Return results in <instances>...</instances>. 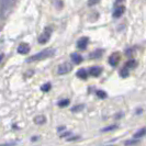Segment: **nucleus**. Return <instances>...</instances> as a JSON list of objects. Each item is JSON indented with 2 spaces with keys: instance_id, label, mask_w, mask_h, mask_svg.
<instances>
[{
  "instance_id": "nucleus-1",
  "label": "nucleus",
  "mask_w": 146,
  "mask_h": 146,
  "mask_svg": "<svg viewBox=\"0 0 146 146\" xmlns=\"http://www.w3.org/2000/svg\"><path fill=\"white\" fill-rule=\"evenodd\" d=\"M54 53H55V50H53V48H46V50H44V51L40 52V53H37L35 55H33V56H31L30 58H28V63H32V62H35V60H42V59H46L48 58V57H51L54 55Z\"/></svg>"
},
{
  "instance_id": "nucleus-2",
  "label": "nucleus",
  "mask_w": 146,
  "mask_h": 146,
  "mask_svg": "<svg viewBox=\"0 0 146 146\" xmlns=\"http://www.w3.org/2000/svg\"><path fill=\"white\" fill-rule=\"evenodd\" d=\"M52 35V29L50 27H46L45 29H44L43 33L40 35L38 37V43L40 44H45L48 40H50V37Z\"/></svg>"
},
{
  "instance_id": "nucleus-3",
  "label": "nucleus",
  "mask_w": 146,
  "mask_h": 146,
  "mask_svg": "<svg viewBox=\"0 0 146 146\" xmlns=\"http://www.w3.org/2000/svg\"><path fill=\"white\" fill-rule=\"evenodd\" d=\"M72 70V65L69 64V63H63L62 65L58 66V70H57V73L59 75H65V74L69 73Z\"/></svg>"
},
{
  "instance_id": "nucleus-4",
  "label": "nucleus",
  "mask_w": 146,
  "mask_h": 146,
  "mask_svg": "<svg viewBox=\"0 0 146 146\" xmlns=\"http://www.w3.org/2000/svg\"><path fill=\"white\" fill-rule=\"evenodd\" d=\"M120 59H121L120 54H119V53H113V54L110 56L109 64L111 66H117V64H119V62H120Z\"/></svg>"
},
{
  "instance_id": "nucleus-5",
  "label": "nucleus",
  "mask_w": 146,
  "mask_h": 146,
  "mask_svg": "<svg viewBox=\"0 0 146 146\" xmlns=\"http://www.w3.org/2000/svg\"><path fill=\"white\" fill-rule=\"evenodd\" d=\"M88 42H89V38H88V37H86V36L80 37V38L78 40V42H77V47L80 48V50H85V48L87 47Z\"/></svg>"
},
{
  "instance_id": "nucleus-6",
  "label": "nucleus",
  "mask_w": 146,
  "mask_h": 146,
  "mask_svg": "<svg viewBox=\"0 0 146 146\" xmlns=\"http://www.w3.org/2000/svg\"><path fill=\"white\" fill-rule=\"evenodd\" d=\"M30 52V46L29 44H25V43H21L19 46H18V53L19 54H22V55H24V54H28Z\"/></svg>"
},
{
  "instance_id": "nucleus-7",
  "label": "nucleus",
  "mask_w": 146,
  "mask_h": 146,
  "mask_svg": "<svg viewBox=\"0 0 146 146\" xmlns=\"http://www.w3.org/2000/svg\"><path fill=\"white\" fill-rule=\"evenodd\" d=\"M124 11H125V7L123 5H120V6L115 7V9H114V11H113V17H114V18H120L121 15L124 13Z\"/></svg>"
},
{
  "instance_id": "nucleus-8",
  "label": "nucleus",
  "mask_w": 146,
  "mask_h": 146,
  "mask_svg": "<svg viewBox=\"0 0 146 146\" xmlns=\"http://www.w3.org/2000/svg\"><path fill=\"white\" fill-rule=\"evenodd\" d=\"M102 73V68L101 67H99V66H94V67H91L90 68V75L91 76H94V77H98V76H100Z\"/></svg>"
},
{
  "instance_id": "nucleus-9",
  "label": "nucleus",
  "mask_w": 146,
  "mask_h": 146,
  "mask_svg": "<svg viewBox=\"0 0 146 146\" xmlns=\"http://www.w3.org/2000/svg\"><path fill=\"white\" fill-rule=\"evenodd\" d=\"M70 57H72V59H73V62L75 64H80L81 62H82V56L79 55V54H77V53H73L70 55Z\"/></svg>"
},
{
  "instance_id": "nucleus-10",
  "label": "nucleus",
  "mask_w": 146,
  "mask_h": 146,
  "mask_svg": "<svg viewBox=\"0 0 146 146\" xmlns=\"http://www.w3.org/2000/svg\"><path fill=\"white\" fill-rule=\"evenodd\" d=\"M46 122V117L44 115H37V117H34V123L37 125H42Z\"/></svg>"
},
{
  "instance_id": "nucleus-11",
  "label": "nucleus",
  "mask_w": 146,
  "mask_h": 146,
  "mask_svg": "<svg viewBox=\"0 0 146 146\" xmlns=\"http://www.w3.org/2000/svg\"><path fill=\"white\" fill-rule=\"evenodd\" d=\"M102 53L103 51L102 50H97V51L92 52L91 54H90V58L91 59H97V58H100L101 56H102Z\"/></svg>"
},
{
  "instance_id": "nucleus-12",
  "label": "nucleus",
  "mask_w": 146,
  "mask_h": 146,
  "mask_svg": "<svg viewBox=\"0 0 146 146\" xmlns=\"http://www.w3.org/2000/svg\"><path fill=\"white\" fill-rule=\"evenodd\" d=\"M77 77H79V78H81V79H87V77H88V74H87V70L86 69H79L78 72H77Z\"/></svg>"
},
{
  "instance_id": "nucleus-13",
  "label": "nucleus",
  "mask_w": 146,
  "mask_h": 146,
  "mask_svg": "<svg viewBox=\"0 0 146 146\" xmlns=\"http://www.w3.org/2000/svg\"><path fill=\"white\" fill-rule=\"evenodd\" d=\"M146 134V129H141L139 131H137L135 134H134V139H141V137H143L144 135Z\"/></svg>"
},
{
  "instance_id": "nucleus-14",
  "label": "nucleus",
  "mask_w": 146,
  "mask_h": 146,
  "mask_svg": "<svg viewBox=\"0 0 146 146\" xmlns=\"http://www.w3.org/2000/svg\"><path fill=\"white\" fill-rule=\"evenodd\" d=\"M120 76L121 77H123V78H125V77H127L129 76V68L125 66V67H123L121 70H120Z\"/></svg>"
},
{
  "instance_id": "nucleus-15",
  "label": "nucleus",
  "mask_w": 146,
  "mask_h": 146,
  "mask_svg": "<svg viewBox=\"0 0 146 146\" xmlns=\"http://www.w3.org/2000/svg\"><path fill=\"white\" fill-rule=\"evenodd\" d=\"M117 129V124H113V125H110V126H107V127H103L101 132H109V131H112V130H115Z\"/></svg>"
},
{
  "instance_id": "nucleus-16",
  "label": "nucleus",
  "mask_w": 146,
  "mask_h": 146,
  "mask_svg": "<svg viewBox=\"0 0 146 146\" xmlns=\"http://www.w3.org/2000/svg\"><path fill=\"white\" fill-rule=\"evenodd\" d=\"M68 104H69V100H68V99H64V100H62V101L58 102V106L60 108H65Z\"/></svg>"
},
{
  "instance_id": "nucleus-17",
  "label": "nucleus",
  "mask_w": 146,
  "mask_h": 146,
  "mask_svg": "<svg viewBox=\"0 0 146 146\" xmlns=\"http://www.w3.org/2000/svg\"><path fill=\"white\" fill-rule=\"evenodd\" d=\"M97 96L99 97V98H101V99H104V98H107V92L106 91H102V90H97Z\"/></svg>"
},
{
  "instance_id": "nucleus-18",
  "label": "nucleus",
  "mask_w": 146,
  "mask_h": 146,
  "mask_svg": "<svg viewBox=\"0 0 146 146\" xmlns=\"http://www.w3.org/2000/svg\"><path fill=\"white\" fill-rule=\"evenodd\" d=\"M139 139H130V141H126L124 144L125 145H135V144H139Z\"/></svg>"
},
{
  "instance_id": "nucleus-19",
  "label": "nucleus",
  "mask_w": 146,
  "mask_h": 146,
  "mask_svg": "<svg viewBox=\"0 0 146 146\" xmlns=\"http://www.w3.org/2000/svg\"><path fill=\"white\" fill-rule=\"evenodd\" d=\"M51 87H52L51 84H50V82H47V84H45V85H43V86L41 87V90L44 91V92H47V91L51 89Z\"/></svg>"
},
{
  "instance_id": "nucleus-20",
  "label": "nucleus",
  "mask_w": 146,
  "mask_h": 146,
  "mask_svg": "<svg viewBox=\"0 0 146 146\" xmlns=\"http://www.w3.org/2000/svg\"><path fill=\"white\" fill-rule=\"evenodd\" d=\"M135 65H136V63H135V60H133V59L129 60V62L126 63V67H127V68H134Z\"/></svg>"
},
{
  "instance_id": "nucleus-21",
  "label": "nucleus",
  "mask_w": 146,
  "mask_h": 146,
  "mask_svg": "<svg viewBox=\"0 0 146 146\" xmlns=\"http://www.w3.org/2000/svg\"><path fill=\"white\" fill-rule=\"evenodd\" d=\"M84 109V104H80V106H76V107H74L72 111L73 112H77V111H81V110Z\"/></svg>"
},
{
  "instance_id": "nucleus-22",
  "label": "nucleus",
  "mask_w": 146,
  "mask_h": 146,
  "mask_svg": "<svg viewBox=\"0 0 146 146\" xmlns=\"http://www.w3.org/2000/svg\"><path fill=\"white\" fill-rule=\"evenodd\" d=\"M99 1H100V0H89V1H88V5L91 7V6H95V5H97Z\"/></svg>"
},
{
  "instance_id": "nucleus-23",
  "label": "nucleus",
  "mask_w": 146,
  "mask_h": 146,
  "mask_svg": "<svg viewBox=\"0 0 146 146\" xmlns=\"http://www.w3.org/2000/svg\"><path fill=\"white\" fill-rule=\"evenodd\" d=\"M2 58H3V54H0V62L2 60Z\"/></svg>"
},
{
  "instance_id": "nucleus-24",
  "label": "nucleus",
  "mask_w": 146,
  "mask_h": 146,
  "mask_svg": "<svg viewBox=\"0 0 146 146\" xmlns=\"http://www.w3.org/2000/svg\"><path fill=\"white\" fill-rule=\"evenodd\" d=\"M121 1H123V0H117V2H115V3L117 5V3H119V2H121Z\"/></svg>"
}]
</instances>
